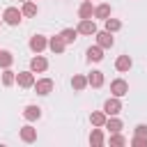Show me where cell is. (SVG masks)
<instances>
[{"mask_svg": "<svg viewBox=\"0 0 147 147\" xmlns=\"http://www.w3.org/2000/svg\"><path fill=\"white\" fill-rule=\"evenodd\" d=\"M103 113H106L108 117L119 115V113H122V101H119V96H110V99L103 103Z\"/></svg>", "mask_w": 147, "mask_h": 147, "instance_id": "1", "label": "cell"}, {"mask_svg": "<svg viewBox=\"0 0 147 147\" xmlns=\"http://www.w3.org/2000/svg\"><path fill=\"white\" fill-rule=\"evenodd\" d=\"M21 18H23V14H21L16 7H7V9H5V14H2V21H5L7 25H18V23H21Z\"/></svg>", "mask_w": 147, "mask_h": 147, "instance_id": "2", "label": "cell"}, {"mask_svg": "<svg viewBox=\"0 0 147 147\" xmlns=\"http://www.w3.org/2000/svg\"><path fill=\"white\" fill-rule=\"evenodd\" d=\"M94 37H96V44L101 46V48H113V44H115V39H113V32H108V30H96L94 32Z\"/></svg>", "mask_w": 147, "mask_h": 147, "instance_id": "3", "label": "cell"}, {"mask_svg": "<svg viewBox=\"0 0 147 147\" xmlns=\"http://www.w3.org/2000/svg\"><path fill=\"white\" fill-rule=\"evenodd\" d=\"M110 92H113V96H124V94H129V83L124 78H115L110 83Z\"/></svg>", "mask_w": 147, "mask_h": 147, "instance_id": "4", "label": "cell"}, {"mask_svg": "<svg viewBox=\"0 0 147 147\" xmlns=\"http://www.w3.org/2000/svg\"><path fill=\"white\" fill-rule=\"evenodd\" d=\"M32 87L37 90V94L46 96V94H51V92H53V80H51V78H39V80H34V85H32Z\"/></svg>", "mask_w": 147, "mask_h": 147, "instance_id": "5", "label": "cell"}, {"mask_svg": "<svg viewBox=\"0 0 147 147\" xmlns=\"http://www.w3.org/2000/svg\"><path fill=\"white\" fill-rule=\"evenodd\" d=\"M78 34H94L96 32V25H94V21L92 18H80V23H78Z\"/></svg>", "mask_w": 147, "mask_h": 147, "instance_id": "6", "label": "cell"}, {"mask_svg": "<svg viewBox=\"0 0 147 147\" xmlns=\"http://www.w3.org/2000/svg\"><path fill=\"white\" fill-rule=\"evenodd\" d=\"M46 69H48L46 57L37 55V57H32V60H30V71H32V74H41V71H46Z\"/></svg>", "mask_w": 147, "mask_h": 147, "instance_id": "7", "label": "cell"}, {"mask_svg": "<svg viewBox=\"0 0 147 147\" xmlns=\"http://www.w3.org/2000/svg\"><path fill=\"white\" fill-rule=\"evenodd\" d=\"M16 83L21 87H32L34 85V74L32 71H18L16 74Z\"/></svg>", "mask_w": 147, "mask_h": 147, "instance_id": "8", "label": "cell"}, {"mask_svg": "<svg viewBox=\"0 0 147 147\" xmlns=\"http://www.w3.org/2000/svg\"><path fill=\"white\" fill-rule=\"evenodd\" d=\"M46 46H48V39H46V37H41V34H34V37L30 39V48H32L34 53H41Z\"/></svg>", "mask_w": 147, "mask_h": 147, "instance_id": "9", "label": "cell"}, {"mask_svg": "<svg viewBox=\"0 0 147 147\" xmlns=\"http://www.w3.org/2000/svg\"><path fill=\"white\" fill-rule=\"evenodd\" d=\"M64 46H67V44H64V39H62L60 34H55V37H51V39H48V48H51L53 53H62V51H64Z\"/></svg>", "mask_w": 147, "mask_h": 147, "instance_id": "10", "label": "cell"}, {"mask_svg": "<svg viewBox=\"0 0 147 147\" xmlns=\"http://www.w3.org/2000/svg\"><path fill=\"white\" fill-rule=\"evenodd\" d=\"M87 60L90 62H101L103 60V48L96 44V46H90L87 48Z\"/></svg>", "mask_w": 147, "mask_h": 147, "instance_id": "11", "label": "cell"}, {"mask_svg": "<svg viewBox=\"0 0 147 147\" xmlns=\"http://www.w3.org/2000/svg\"><path fill=\"white\" fill-rule=\"evenodd\" d=\"M23 117H25L28 122H34V119H39V117H41V108H39V106H25Z\"/></svg>", "mask_w": 147, "mask_h": 147, "instance_id": "12", "label": "cell"}, {"mask_svg": "<svg viewBox=\"0 0 147 147\" xmlns=\"http://www.w3.org/2000/svg\"><path fill=\"white\" fill-rule=\"evenodd\" d=\"M92 14H94L92 0H83V5L78 7V16H80V18H92Z\"/></svg>", "mask_w": 147, "mask_h": 147, "instance_id": "13", "label": "cell"}, {"mask_svg": "<svg viewBox=\"0 0 147 147\" xmlns=\"http://www.w3.org/2000/svg\"><path fill=\"white\" fill-rule=\"evenodd\" d=\"M21 140H23V142H34V140H37V129H32L30 124L23 126V129H21Z\"/></svg>", "mask_w": 147, "mask_h": 147, "instance_id": "14", "label": "cell"}, {"mask_svg": "<svg viewBox=\"0 0 147 147\" xmlns=\"http://www.w3.org/2000/svg\"><path fill=\"white\" fill-rule=\"evenodd\" d=\"M131 64H133V62H131L129 55H119V57L115 60V69H117V71H129Z\"/></svg>", "mask_w": 147, "mask_h": 147, "instance_id": "15", "label": "cell"}, {"mask_svg": "<svg viewBox=\"0 0 147 147\" xmlns=\"http://www.w3.org/2000/svg\"><path fill=\"white\" fill-rule=\"evenodd\" d=\"M110 133H119L122 131V119H117V115H113L110 119H106V124H103Z\"/></svg>", "mask_w": 147, "mask_h": 147, "instance_id": "16", "label": "cell"}, {"mask_svg": "<svg viewBox=\"0 0 147 147\" xmlns=\"http://www.w3.org/2000/svg\"><path fill=\"white\" fill-rule=\"evenodd\" d=\"M87 85L101 87V85H103V71H92V74L87 76Z\"/></svg>", "mask_w": 147, "mask_h": 147, "instance_id": "17", "label": "cell"}, {"mask_svg": "<svg viewBox=\"0 0 147 147\" xmlns=\"http://www.w3.org/2000/svg\"><path fill=\"white\" fill-rule=\"evenodd\" d=\"M103 142H106V138H103V131H101V126L92 129V133H90V145H103Z\"/></svg>", "mask_w": 147, "mask_h": 147, "instance_id": "18", "label": "cell"}, {"mask_svg": "<svg viewBox=\"0 0 147 147\" xmlns=\"http://www.w3.org/2000/svg\"><path fill=\"white\" fill-rule=\"evenodd\" d=\"M71 87H74L76 92L85 90V87H87V78H85V76H80V74H76V76L71 78Z\"/></svg>", "mask_w": 147, "mask_h": 147, "instance_id": "19", "label": "cell"}, {"mask_svg": "<svg viewBox=\"0 0 147 147\" xmlns=\"http://www.w3.org/2000/svg\"><path fill=\"white\" fill-rule=\"evenodd\" d=\"M106 119H108V115H106L103 110H96V113H92V115H90V122H92L94 126H103V124H106Z\"/></svg>", "mask_w": 147, "mask_h": 147, "instance_id": "20", "label": "cell"}, {"mask_svg": "<svg viewBox=\"0 0 147 147\" xmlns=\"http://www.w3.org/2000/svg\"><path fill=\"white\" fill-rule=\"evenodd\" d=\"M76 34H78V30H74V28H64L60 32V37L64 39V44H74L76 41Z\"/></svg>", "mask_w": 147, "mask_h": 147, "instance_id": "21", "label": "cell"}, {"mask_svg": "<svg viewBox=\"0 0 147 147\" xmlns=\"http://www.w3.org/2000/svg\"><path fill=\"white\" fill-rule=\"evenodd\" d=\"M21 14H23V16H37V5H34L32 0H25V2H23Z\"/></svg>", "mask_w": 147, "mask_h": 147, "instance_id": "22", "label": "cell"}, {"mask_svg": "<svg viewBox=\"0 0 147 147\" xmlns=\"http://www.w3.org/2000/svg\"><path fill=\"white\" fill-rule=\"evenodd\" d=\"M103 25H106V30H108V32H117V30L122 28V21H119V18H110V16H108V18L103 21Z\"/></svg>", "mask_w": 147, "mask_h": 147, "instance_id": "23", "label": "cell"}, {"mask_svg": "<svg viewBox=\"0 0 147 147\" xmlns=\"http://www.w3.org/2000/svg\"><path fill=\"white\" fill-rule=\"evenodd\" d=\"M94 16L101 18V21H106V18L110 16V5H99V7L94 9Z\"/></svg>", "mask_w": 147, "mask_h": 147, "instance_id": "24", "label": "cell"}, {"mask_svg": "<svg viewBox=\"0 0 147 147\" xmlns=\"http://www.w3.org/2000/svg\"><path fill=\"white\" fill-rule=\"evenodd\" d=\"M14 83H16V74L7 67V69H5V74H2V85H5V87H9V85H14Z\"/></svg>", "mask_w": 147, "mask_h": 147, "instance_id": "25", "label": "cell"}, {"mask_svg": "<svg viewBox=\"0 0 147 147\" xmlns=\"http://www.w3.org/2000/svg\"><path fill=\"white\" fill-rule=\"evenodd\" d=\"M11 62H14V55L9 51H0V67L7 69V67H11Z\"/></svg>", "mask_w": 147, "mask_h": 147, "instance_id": "26", "label": "cell"}, {"mask_svg": "<svg viewBox=\"0 0 147 147\" xmlns=\"http://www.w3.org/2000/svg\"><path fill=\"white\" fill-rule=\"evenodd\" d=\"M110 145H126V138L122 133H110Z\"/></svg>", "mask_w": 147, "mask_h": 147, "instance_id": "27", "label": "cell"}, {"mask_svg": "<svg viewBox=\"0 0 147 147\" xmlns=\"http://www.w3.org/2000/svg\"><path fill=\"white\" fill-rule=\"evenodd\" d=\"M131 145H133V147H147V138H145V136H133Z\"/></svg>", "mask_w": 147, "mask_h": 147, "instance_id": "28", "label": "cell"}, {"mask_svg": "<svg viewBox=\"0 0 147 147\" xmlns=\"http://www.w3.org/2000/svg\"><path fill=\"white\" fill-rule=\"evenodd\" d=\"M136 136H145L147 138V124H138L136 126Z\"/></svg>", "mask_w": 147, "mask_h": 147, "instance_id": "29", "label": "cell"}, {"mask_svg": "<svg viewBox=\"0 0 147 147\" xmlns=\"http://www.w3.org/2000/svg\"><path fill=\"white\" fill-rule=\"evenodd\" d=\"M21 2H25V0H21Z\"/></svg>", "mask_w": 147, "mask_h": 147, "instance_id": "30", "label": "cell"}]
</instances>
